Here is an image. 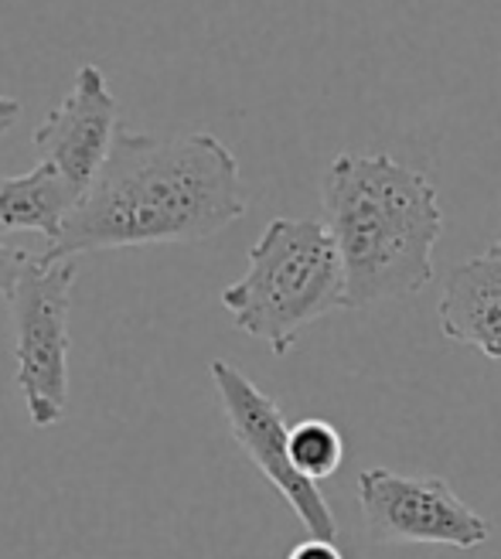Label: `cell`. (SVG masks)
Instances as JSON below:
<instances>
[{
	"instance_id": "obj_1",
	"label": "cell",
	"mask_w": 501,
	"mask_h": 559,
	"mask_svg": "<svg viewBox=\"0 0 501 559\" xmlns=\"http://www.w3.org/2000/svg\"><path fill=\"white\" fill-rule=\"evenodd\" d=\"M246 215L236 154L215 133L151 136L120 130L93 188L41 257L72 260L99 249L202 242Z\"/></svg>"
},
{
	"instance_id": "obj_2",
	"label": "cell",
	"mask_w": 501,
	"mask_h": 559,
	"mask_svg": "<svg viewBox=\"0 0 501 559\" xmlns=\"http://www.w3.org/2000/svg\"><path fill=\"white\" fill-rule=\"evenodd\" d=\"M324 226L345 263V311L424 290L443 212L433 181L389 154H338L321 181Z\"/></svg>"
},
{
	"instance_id": "obj_3",
	"label": "cell",
	"mask_w": 501,
	"mask_h": 559,
	"mask_svg": "<svg viewBox=\"0 0 501 559\" xmlns=\"http://www.w3.org/2000/svg\"><path fill=\"white\" fill-rule=\"evenodd\" d=\"M345 263L321 218H273L249 249L246 273L222 290V307L249 338L290 355L300 331L345 311Z\"/></svg>"
},
{
	"instance_id": "obj_4",
	"label": "cell",
	"mask_w": 501,
	"mask_h": 559,
	"mask_svg": "<svg viewBox=\"0 0 501 559\" xmlns=\"http://www.w3.org/2000/svg\"><path fill=\"white\" fill-rule=\"evenodd\" d=\"M75 263L35 257L11 300L17 389L35 427H55L69 406V314Z\"/></svg>"
},
{
	"instance_id": "obj_5",
	"label": "cell",
	"mask_w": 501,
	"mask_h": 559,
	"mask_svg": "<svg viewBox=\"0 0 501 559\" xmlns=\"http://www.w3.org/2000/svg\"><path fill=\"white\" fill-rule=\"evenodd\" d=\"M358 506L379 546L478 549L491 539L488 519L461 501L443 478L369 467L358 474Z\"/></svg>"
},
{
	"instance_id": "obj_6",
	"label": "cell",
	"mask_w": 501,
	"mask_h": 559,
	"mask_svg": "<svg viewBox=\"0 0 501 559\" xmlns=\"http://www.w3.org/2000/svg\"><path fill=\"white\" fill-rule=\"evenodd\" d=\"M208 372L215 382V393L222 400V409H226L232 440L242 447V454L257 464V471L276 491H281L290 512L308 528V536L338 539V519H334L318 481L303 478L290 461V424L284 409L226 358H215Z\"/></svg>"
},
{
	"instance_id": "obj_7",
	"label": "cell",
	"mask_w": 501,
	"mask_h": 559,
	"mask_svg": "<svg viewBox=\"0 0 501 559\" xmlns=\"http://www.w3.org/2000/svg\"><path fill=\"white\" fill-rule=\"evenodd\" d=\"M117 96L99 66H82L69 96L35 130V151L79 194H86L117 140Z\"/></svg>"
},
{
	"instance_id": "obj_8",
	"label": "cell",
	"mask_w": 501,
	"mask_h": 559,
	"mask_svg": "<svg viewBox=\"0 0 501 559\" xmlns=\"http://www.w3.org/2000/svg\"><path fill=\"white\" fill-rule=\"evenodd\" d=\"M440 331L501 366V242L454 266L437 304Z\"/></svg>"
},
{
	"instance_id": "obj_9",
	"label": "cell",
	"mask_w": 501,
	"mask_h": 559,
	"mask_svg": "<svg viewBox=\"0 0 501 559\" xmlns=\"http://www.w3.org/2000/svg\"><path fill=\"white\" fill-rule=\"evenodd\" d=\"M79 202L82 194L51 164L38 160L27 175L0 178V229L38 233L55 246Z\"/></svg>"
},
{
	"instance_id": "obj_10",
	"label": "cell",
	"mask_w": 501,
	"mask_h": 559,
	"mask_svg": "<svg viewBox=\"0 0 501 559\" xmlns=\"http://www.w3.org/2000/svg\"><path fill=\"white\" fill-rule=\"evenodd\" d=\"M290 461L303 478L324 481L331 474H338L345 461V440L327 419H300L290 427Z\"/></svg>"
},
{
	"instance_id": "obj_11",
	"label": "cell",
	"mask_w": 501,
	"mask_h": 559,
	"mask_svg": "<svg viewBox=\"0 0 501 559\" xmlns=\"http://www.w3.org/2000/svg\"><path fill=\"white\" fill-rule=\"evenodd\" d=\"M32 253H24V249L11 246L4 239V229H0V297H11L14 287H17V280L24 276V270L32 266Z\"/></svg>"
},
{
	"instance_id": "obj_12",
	"label": "cell",
	"mask_w": 501,
	"mask_h": 559,
	"mask_svg": "<svg viewBox=\"0 0 501 559\" xmlns=\"http://www.w3.org/2000/svg\"><path fill=\"white\" fill-rule=\"evenodd\" d=\"M287 559H345L342 549L334 546V539H318V536H308L303 543H297Z\"/></svg>"
},
{
	"instance_id": "obj_13",
	"label": "cell",
	"mask_w": 501,
	"mask_h": 559,
	"mask_svg": "<svg viewBox=\"0 0 501 559\" xmlns=\"http://www.w3.org/2000/svg\"><path fill=\"white\" fill-rule=\"evenodd\" d=\"M21 120V103L14 96H0V136Z\"/></svg>"
}]
</instances>
